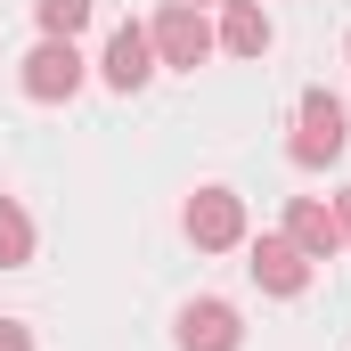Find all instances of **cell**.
Segmentation results:
<instances>
[{"instance_id":"9c48e42d","label":"cell","mask_w":351,"mask_h":351,"mask_svg":"<svg viewBox=\"0 0 351 351\" xmlns=\"http://www.w3.org/2000/svg\"><path fill=\"white\" fill-rule=\"evenodd\" d=\"M221 49H229V58H262V49H269L262 0H221Z\"/></svg>"},{"instance_id":"6da1fadb","label":"cell","mask_w":351,"mask_h":351,"mask_svg":"<svg viewBox=\"0 0 351 351\" xmlns=\"http://www.w3.org/2000/svg\"><path fill=\"white\" fill-rule=\"evenodd\" d=\"M343 139H351V123H343V98H327V90H302L286 156H294L302 172H319V164H335V156H343Z\"/></svg>"},{"instance_id":"ba28073f","label":"cell","mask_w":351,"mask_h":351,"mask_svg":"<svg viewBox=\"0 0 351 351\" xmlns=\"http://www.w3.org/2000/svg\"><path fill=\"white\" fill-rule=\"evenodd\" d=\"M286 237H294L311 262H335V245H343L335 204H327V196H294V204H286Z\"/></svg>"},{"instance_id":"30bf717a","label":"cell","mask_w":351,"mask_h":351,"mask_svg":"<svg viewBox=\"0 0 351 351\" xmlns=\"http://www.w3.org/2000/svg\"><path fill=\"white\" fill-rule=\"evenodd\" d=\"M25 262H33V221L16 196H0V269H25Z\"/></svg>"},{"instance_id":"4fadbf2b","label":"cell","mask_w":351,"mask_h":351,"mask_svg":"<svg viewBox=\"0 0 351 351\" xmlns=\"http://www.w3.org/2000/svg\"><path fill=\"white\" fill-rule=\"evenodd\" d=\"M335 229H343V245H351V188L335 196Z\"/></svg>"},{"instance_id":"5bb4252c","label":"cell","mask_w":351,"mask_h":351,"mask_svg":"<svg viewBox=\"0 0 351 351\" xmlns=\"http://www.w3.org/2000/svg\"><path fill=\"white\" fill-rule=\"evenodd\" d=\"M188 8H196V0H188Z\"/></svg>"},{"instance_id":"52a82bcc","label":"cell","mask_w":351,"mask_h":351,"mask_svg":"<svg viewBox=\"0 0 351 351\" xmlns=\"http://www.w3.org/2000/svg\"><path fill=\"white\" fill-rule=\"evenodd\" d=\"M237 343H245V319L221 294H204V302L180 311V351H237Z\"/></svg>"},{"instance_id":"8992f818","label":"cell","mask_w":351,"mask_h":351,"mask_svg":"<svg viewBox=\"0 0 351 351\" xmlns=\"http://www.w3.org/2000/svg\"><path fill=\"white\" fill-rule=\"evenodd\" d=\"M98 74H106V90H147V74H156V41H147V25H114V41H106V58H98Z\"/></svg>"},{"instance_id":"3957f363","label":"cell","mask_w":351,"mask_h":351,"mask_svg":"<svg viewBox=\"0 0 351 351\" xmlns=\"http://www.w3.org/2000/svg\"><path fill=\"white\" fill-rule=\"evenodd\" d=\"M180 221H188V237H196L204 254H229V245H245V196H237V188H196Z\"/></svg>"},{"instance_id":"7c38bea8","label":"cell","mask_w":351,"mask_h":351,"mask_svg":"<svg viewBox=\"0 0 351 351\" xmlns=\"http://www.w3.org/2000/svg\"><path fill=\"white\" fill-rule=\"evenodd\" d=\"M0 351H33V327H16V319H0Z\"/></svg>"},{"instance_id":"5b68a950","label":"cell","mask_w":351,"mask_h":351,"mask_svg":"<svg viewBox=\"0 0 351 351\" xmlns=\"http://www.w3.org/2000/svg\"><path fill=\"white\" fill-rule=\"evenodd\" d=\"M245 269H254V286H262V294H302V286H311V254H302L286 229L254 237V262H245Z\"/></svg>"},{"instance_id":"277c9868","label":"cell","mask_w":351,"mask_h":351,"mask_svg":"<svg viewBox=\"0 0 351 351\" xmlns=\"http://www.w3.org/2000/svg\"><path fill=\"white\" fill-rule=\"evenodd\" d=\"M16 82H25V98L58 106V98H74V90H82V49H74V41H49V33H41V49L25 58V74H16Z\"/></svg>"},{"instance_id":"8fae6325","label":"cell","mask_w":351,"mask_h":351,"mask_svg":"<svg viewBox=\"0 0 351 351\" xmlns=\"http://www.w3.org/2000/svg\"><path fill=\"white\" fill-rule=\"evenodd\" d=\"M33 16H41L49 41H74V33L90 25V0H33Z\"/></svg>"},{"instance_id":"7a4b0ae2","label":"cell","mask_w":351,"mask_h":351,"mask_svg":"<svg viewBox=\"0 0 351 351\" xmlns=\"http://www.w3.org/2000/svg\"><path fill=\"white\" fill-rule=\"evenodd\" d=\"M147 41H156V66H188V74L221 49V33H213V25H204V8H188V0H164V8H156Z\"/></svg>"}]
</instances>
